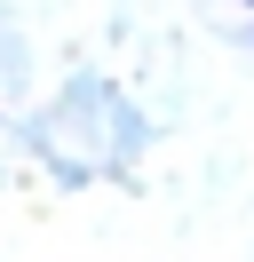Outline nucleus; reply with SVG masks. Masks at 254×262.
Returning a JSON list of instances; mask_svg holds the SVG:
<instances>
[{
    "mask_svg": "<svg viewBox=\"0 0 254 262\" xmlns=\"http://www.w3.org/2000/svg\"><path fill=\"white\" fill-rule=\"evenodd\" d=\"M238 8H254V0H238Z\"/></svg>",
    "mask_w": 254,
    "mask_h": 262,
    "instance_id": "obj_1",
    "label": "nucleus"
},
{
    "mask_svg": "<svg viewBox=\"0 0 254 262\" xmlns=\"http://www.w3.org/2000/svg\"><path fill=\"white\" fill-rule=\"evenodd\" d=\"M246 40H254V32H246Z\"/></svg>",
    "mask_w": 254,
    "mask_h": 262,
    "instance_id": "obj_2",
    "label": "nucleus"
}]
</instances>
